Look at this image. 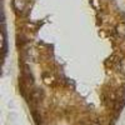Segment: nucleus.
Masks as SVG:
<instances>
[{"mask_svg":"<svg viewBox=\"0 0 125 125\" xmlns=\"http://www.w3.org/2000/svg\"><path fill=\"white\" fill-rule=\"evenodd\" d=\"M90 125H99V124H96V123H93V124H90Z\"/></svg>","mask_w":125,"mask_h":125,"instance_id":"5","label":"nucleus"},{"mask_svg":"<svg viewBox=\"0 0 125 125\" xmlns=\"http://www.w3.org/2000/svg\"><path fill=\"white\" fill-rule=\"evenodd\" d=\"M120 49L125 53V39H123V40H121V43H120Z\"/></svg>","mask_w":125,"mask_h":125,"instance_id":"4","label":"nucleus"},{"mask_svg":"<svg viewBox=\"0 0 125 125\" xmlns=\"http://www.w3.org/2000/svg\"><path fill=\"white\" fill-rule=\"evenodd\" d=\"M115 33L119 38L125 39V23H120L115 26Z\"/></svg>","mask_w":125,"mask_h":125,"instance_id":"2","label":"nucleus"},{"mask_svg":"<svg viewBox=\"0 0 125 125\" xmlns=\"http://www.w3.org/2000/svg\"><path fill=\"white\" fill-rule=\"evenodd\" d=\"M13 6L18 11H23L26 6V0H13Z\"/></svg>","mask_w":125,"mask_h":125,"instance_id":"1","label":"nucleus"},{"mask_svg":"<svg viewBox=\"0 0 125 125\" xmlns=\"http://www.w3.org/2000/svg\"><path fill=\"white\" fill-rule=\"evenodd\" d=\"M119 68H120V71L125 75V58H123L120 60V64H119Z\"/></svg>","mask_w":125,"mask_h":125,"instance_id":"3","label":"nucleus"}]
</instances>
